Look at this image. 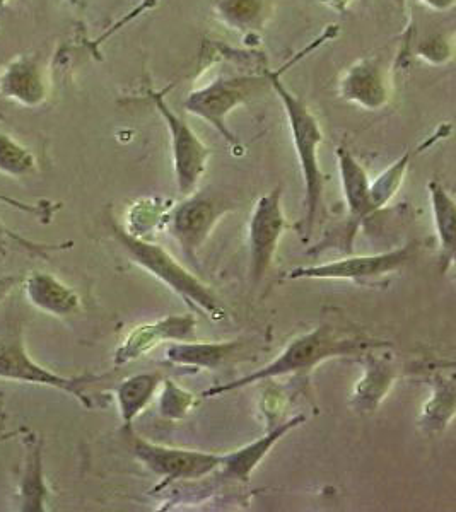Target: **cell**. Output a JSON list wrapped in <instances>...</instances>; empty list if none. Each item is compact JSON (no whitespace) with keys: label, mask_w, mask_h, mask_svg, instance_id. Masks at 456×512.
<instances>
[{"label":"cell","mask_w":456,"mask_h":512,"mask_svg":"<svg viewBox=\"0 0 456 512\" xmlns=\"http://www.w3.org/2000/svg\"><path fill=\"white\" fill-rule=\"evenodd\" d=\"M388 347L386 342H375L371 338H363L356 333H347L335 326L323 325L313 328L311 332L303 333L294 338L281 354L267 366L260 367L252 374H246L243 378L236 379L233 383L219 384L209 388L202 396L224 395L229 391L241 390L250 384L269 381V379L282 378L289 374H304L313 371L328 359L344 357V355L364 354L366 350Z\"/></svg>","instance_id":"1"},{"label":"cell","mask_w":456,"mask_h":512,"mask_svg":"<svg viewBox=\"0 0 456 512\" xmlns=\"http://www.w3.org/2000/svg\"><path fill=\"white\" fill-rule=\"evenodd\" d=\"M113 238L118 245L127 251L132 262L144 268L146 272L161 280L164 286L185 299V303L192 308L199 309L212 320H224L226 309L221 306L219 299L209 287L202 284L195 275L190 274L182 263L164 250L163 246L154 245L151 241L130 234L125 227L120 226L115 219L108 221Z\"/></svg>","instance_id":"2"},{"label":"cell","mask_w":456,"mask_h":512,"mask_svg":"<svg viewBox=\"0 0 456 512\" xmlns=\"http://www.w3.org/2000/svg\"><path fill=\"white\" fill-rule=\"evenodd\" d=\"M267 76L275 94L281 98L287 122H289V130H291L304 181V205H306L304 229L310 236L323 202V175L320 161H318V147L323 142L322 127L303 99L298 98L282 84L279 74L269 72Z\"/></svg>","instance_id":"3"},{"label":"cell","mask_w":456,"mask_h":512,"mask_svg":"<svg viewBox=\"0 0 456 512\" xmlns=\"http://www.w3.org/2000/svg\"><path fill=\"white\" fill-rule=\"evenodd\" d=\"M0 379L16 381V383L40 384L53 390L64 391L74 396L77 402L86 408H93L84 388L93 383V376H77L67 378L53 373L47 367L41 366L26 352L23 338L19 333L0 335Z\"/></svg>","instance_id":"4"},{"label":"cell","mask_w":456,"mask_h":512,"mask_svg":"<svg viewBox=\"0 0 456 512\" xmlns=\"http://www.w3.org/2000/svg\"><path fill=\"white\" fill-rule=\"evenodd\" d=\"M127 436L130 437V449L135 458L156 477L164 478L163 485L178 480L205 477L216 472L223 460V454L168 448L161 444L149 443L142 437L134 436L132 431L127 432Z\"/></svg>","instance_id":"5"},{"label":"cell","mask_w":456,"mask_h":512,"mask_svg":"<svg viewBox=\"0 0 456 512\" xmlns=\"http://www.w3.org/2000/svg\"><path fill=\"white\" fill-rule=\"evenodd\" d=\"M417 241L397 250L376 253V255L349 256L335 262L298 267L289 270L286 279L301 280H366L393 274L407 267L416 256Z\"/></svg>","instance_id":"6"},{"label":"cell","mask_w":456,"mask_h":512,"mask_svg":"<svg viewBox=\"0 0 456 512\" xmlns=\"http://www.w3.org/2000/svg\"><path fill=\"white\" fill-rule=\"evenodd\" d=\"M154 105L170 132L171 156L178 193L183 197H190L204 176L211 151L200 140L199 135L193 132V128L164 103L163 96L154 94Z\"/></svg>","instance_id":"7"},{"label":"cell","mask_w":456,"mask_h":512,"mask_svg":"<svg viewBox=\"0 0 456 512\" xmlns=\"http://www.w3.org/2000/svg\"><path fill=\"white\" fill-rule=\"evenodd\" d=\"M260 82L255 77H217L211 84L188 94L185 108L188 113L211 123L224 139L236 142L226 127V117L257 91Z\"/></svg>","instance_id":"8"},{"label":"cell","mask_w":456,"mask_h":512,"mask_svg":"<svg viewBox=\"0 0 456 512\" xmlns=\"http://www.w3.org/2000/svg\"><path fill=\"white\" fill-rule=\"evenodd\" d=\"M286 229V216L282 210V190L275 188L264 197L258 198L252 219H250V258L252 277L255 282L267 275L279 248L282 233Z\"/></svg>","instance_id":"9"},{"label":"cell","mask_w":456,"mask_h":512,"mask_svg":"<svg viewBox=\"0 0 456 512\" xmlns=\"http://www.w3.org/2000/svg\"><path fill=\"white\" fill-rule=\"evenodd\" d=\"M226 210L216 198L209 197H188L176 207L171 216L170 233L185 255L195 256Z\"/></svg>","instance_id":"10"},{"label":"cell","mask_w":456,"mask_h":512,"mask_svg":"<svg viewBox=\"0 0 456 512\" xmlns=\"http://www.w3.org/2000/svg\"><path fill=\"white\" fill-rule=\"evenodd\" d=\"M197 320L192 315L166 316L163 320L137 326L115 352V366H123L149 354L163 342L192 340Z\"/></svg>","instance_id":"11"},{"label":"cell","mask_w":456,"mask_h":512,"mask_svg":"<svg viewBox=\"0 0 456 512\" xmlns=\"http://www.w3.org/2000/svg\"><path fill=\"white\" fill-rule=\"evenodd\" d=\"M342 98L364 110H381L390 101V79L378 60H361L340 81Z\"/></svg>","instance_id":"12"},{"label":"cell","mask_w":456,"mask_h":512,"mask_svg":"<svg viewBox=\"0 0 456 512\" xmlns=\"http://www.w3.org/2000/svg\"><path fill=\"white\" fill-rule=\"evenodd\" d=\"M0 94L19 105L36 108L47 99V79L38 57L18 55L0 72Z\"/></svg>","instance_id":"13"},{"label":"cell","mask_w":456,"mask_h":512,"mask_svg":"<svg viewBox=\"0 0 456 512\" xmlns=\"http://www.w3.org/2000/svg\"><path fill=\"white\" fill-rule=\"evenodd\" d=\"M304 420H306L304 415H296L293 419L272 427L265 436L258 437L257 441L246 444L233 453L223 454L219 468H223L224 477L238 480V482H248L252 473L257 470V466L264 461L265 456L272 451L275 444L279 443L287 432L303 424Z\"/></svg>","instance_id":"14"},{"label":"cell","mask_w":456,"mask_h":512,"mask_svg":"<svg viewBox=\"0 0 456 512\" xmlns=\"http://www.w3.org/2000/svg\"><path fill=\"white\" fill-rule=\"evenodd\" d=\"M23 287L28 301L48 315L65 318L81 309L79 294L55 275L33 272L24 279Z\"/></svg>","instance_id":"15"},{"label":"cell","mask_w":456,"mask_h":512,"mask_svg":"<svg viewBox=\"0 0 456 512\" xmlns=\"http://www.w3.org/2000/svg\"><path fill=\"white\" fill-rule=\"evenodd\" d=\"M363 362L364 373L352 391L351 407L357 414H373L392 391L397 369L392 362L371 354L364 355Z\"/></svg>","instance_id":"16"},{"label":"cell","mask_w":456,"mask_h":512,"mask_svg":"<svg viewBox=\"0 0 456 512\" xmlns=\"http://www.w3.org/2000/svg\"><path fill=\"white\" fill-rule=\"evenodd\" d=\"M245 349L243 342H171L166 347V361L182 367L217 369L238 359Z\"/></svg>","instance_id":"17"},{"label":"cell","mask_w":456,"mask_h":512,"mask_svg":"<svg viewBox=\"0 0 456 512\" xmlns=\"http://www.w3.org/2000/svg\"><path fill=\"white\" fill-rule=\"evenodd\" d=\"M337 161H339L340 181H342V190H344L345 204H347L352 221H356L357 224L376 212L373 198H371V180H369L366 169L352 156L349 149L339 147Z\"/></svg>","instance_id":"18"},{"label":"cell","mask_w":456,"mask_h":512,"mask_svg":"<svg viewBox=\"0 0 456 512\" xmlns=\"http://www.w3.org/2000/svg\"><path fill=\"white\" fill-rule=\"evenodd\" d=\"M427 190L431 197L434 226L439 239V268L441 274H446V270L453 267L455 260V198L451 197L438 180L431 181Z\"/></svg>","instance_id":"19"},{"label":"cell","mask_w":456,"mask_h":512,"mask_svg":"<svg viewBox=\"0 0 456 512\" xmlns=\"http://www.w3.org/2000/svg\"><path fill=\"white\" fill-rule=\"evenodd\" d=\"M161 383H163L161 374L142 373L123 379L122 383L118 384L115 395H117L118 412L122 419L123 431H132L134 420L152 402Z\"/></svg>","instance_id":"20"},{"label":"cell","mask_w":456,"mask_h":512,"mask_svg":"<svg viewBox=\"0 0 456 512\" xmlns=\"http://www.w3.org/2000/svg\"><path fill=\"white\" fill-rule=\"evenodd\" d=\"M433 393L422 408L419 424L427 432H443L450 425L455 415V378L445 376H434Z\"/></svg>","instance_id":"21"},{"label":"cell","mask_w":456,"mask_h":512,"mask_svg":"<svg viewBox=\"0 0 456 512\" xmlns=\"http://www.w3.org/2000/svg\"><path fill=\"white\" fill-rule=\"evenodd\" d=\"M47 483L43 475V460H41V448L35 446L31 449L26 470H24L23 482H21V509L24 512L45 511L47 504Z\"/></svg>","instance_id":"22"},{"label":"cell","mask_w":456,"mask_h":512,"mask_svg":"<svg viewBox=\"0 0 456 512\" xmlns=\"http://www.w3.org/2000/svg\"><path fill=\"white\" fill-rule=\"evenodd\" d=\"M216 11L229 26L252 30L264 19L265 0H216Z\"/></svg>","instance_id":"23"},{"label":"cell","mask_w":456,"mask_h":512,"mask_svg":"<svg viewBox=\"0 0 456 512\" xmlns=\"http://www.w3.org/2000/svg\"><path fill=\"white\" fill-rule=\"evenodd\" d=\"M36 159L33 152L21 146L11 135L0 132V173L12 178L28 176L35 171Z\"/></svg>","instance_id":"24"},{"label":"cell","mask_w":456,"mask_h":512,"mask_svg":"<svg viewBox=\"0 0 456 512\" xmlns=\"http://www.w3.org/2000/svg\"><path fill=\"white\" fill-rule=\"evenodd\" d=\"M410 152H405L402 158L397 159L390 168L383 171L375 181H371V198H373V205L375 210L383 209L395 195L404 183L405 173L409 169Z\"/></svg>","instance_id":"25"},{"label":"cell","mask_w":456,"mask_h":512,"mask_svg":"<svg viewBox=\"0 0 456 512\" xmlns=\"http://www.w3.org/2000/svg\"><path fill=\"white\" fill-rule=\"evenodd\" d=\"M161 384H163V393L159 400V414L163 415L164 419H183L197 402L195 396L176 386L170 379H166Z\"/></svg>","instance_id":"26"},{"label":"cell","mask_w":456,"mask_h":512,"mask_svg":"<svg viewBox=\"0 0 456 512\" xmlns=\"http://www.w3.org/2000/svg\"><path fill=\"white\" fill-rule=\"evenodd\" d=\"M419 55L431 64H445L446 60L451 59L450 43H446L443 36L424 41L419 48Z\"/></svg>","instance_id":"27"},{"label":"cell","mask_w":456,"mask_h":512,"mask_svg":"<svg viewBox=\"0 0 456 512\" xmlns=\"http://www.w3.org/2000/svg\"><path fill=\"white\" fill-rule=\"evenodd\" d=\"M12 239H14V241H18L19 245H23L24 248H28V250L38 251L40 255H45V251H59L71 246L33 245V243H30V241H24L23 238L16 236V234L12 233L11 229H9V227H7L4 222L0 221V256L7 255V250H9V243H11Z\"/></svg>","instance_id":"28"},{"label":"cell","mask_w":456,"mask_h":512,"mask_svg":"<svg viewBox=\"0 0 456 512\" xmlns=\"http://www.w3.org/2000/svg\"><path fill=\"white\" fill-rule=\"evenodd\" d=\"M21 280L23 279L18 277V275H4V277H0V303L14 291V287L18 286Z\"/></svg>","instance_id":"29"},{"label":"cell","mask_w":456,"mask_h":512,"mask_svg":"<svg viewBox=\"0 0 456 512\" xmlns=\"http://www.w3.org/2000/svg\"><path fill=\"white\" fill-rule=\"evenodd\" d=\"M416 2L438 12L450 11L455 6V0H416Z\"/></svg>","instance_id":"30"},{"label":"cell","mask_w":456,"mask_h":512,"mask_svg":"<svg viewBox=\"0 0 456 512\" xmlns=\"http://www.w3.org/2000/svg\"><path fill=\"white\" fill-rule=\"evenodd\" d=\"M393 4H397L398 7H402L404 9L405 7V0H392Z\"/></svg>","instance_id":"31"},{"label":"cell","mask_w":456,"mask_h":512,"mask_svg":"<svg viewBox=\"0 0 456 512\" xmlns=\"http://www.w3.org/2000/svg\"><path fill=\"white\" fill-rule=\"evenodd\" d=\"M12 436V434H4V436H0V441H4L7 437Z\"/></svg>","instance_id":"32"},{"label":"cell","mask_w":456,"mask_h":512,"mask_svg":"<svg viewBox=\"0 0 456 512\" xmlns=\"http://www.w3.org/2000/svg\"><path fill=\"white\" fill-rule=\"evenodd\" d=\"M335 4H337V2H342V4H345V2H347V0H334Z\"/></svg>","instance_id":"33"},{"label":"cell","mask_w":456,"mask_h":512,"mask_svg":"<svg viewBox=\"0 0 456 512\" xmlns=\"http://www.w3.org/2000/svg\"><path fill=\"white\" fill-rule=\"evenodd\" d=\"M7 0H0V7L4 6L6 4Z\"/></svg>","instance_id":"34"}]
</instances>
